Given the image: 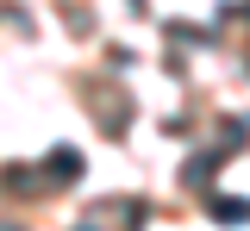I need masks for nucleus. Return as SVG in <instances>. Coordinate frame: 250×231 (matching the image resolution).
<instances>
[{
    "instance_id": "f03ea898",
    "label": "nucleus",
    "mask_w": 250,
    "mask_h": 231,
    "mask_svg": "<svg viewBox=\"0 0 250 231\" xmlns=\"http://www.w3.org/2000/svg\"><path fill=\"white\" fill-rule=\"evenodd\" d=\"M50 163H57V175H82V156H69V150H57Z\"/></svg>"
},
{
    "instance_id": "f257e3e1",
    "label": "nucleus",
    "mask_w": 250,
    "mask_h": 231,
    "mask_svg": "<svg viewBox=\"0 0 250 231\" xmlns=\"http://www.w3.org/2000/svg\"><path fill=\"white\" fill-rule=\"evenodd\" d=\"M213 219H231V225H244V219H250V200H219V206H213Z\"/></svg>"
}]
</instances>
